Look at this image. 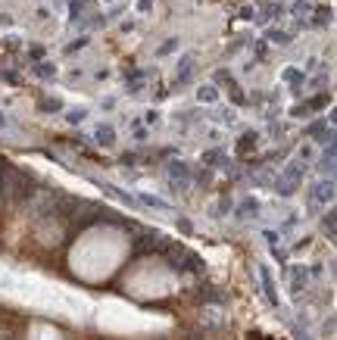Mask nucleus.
<instances>
[{
  "instance_id": "obj_3",
  "label": "nucleus",
  "mask_w": 337,
  "mask_h": 340,
  "mask_svg": "<svg viewBox=\"0 0 337 340\" xmlns=\"http://www.w3.org/2000/svg\"><path fill=\"white\" fill-rule=\"evenodd\" d=\"M297 175H300V172H297V166H290V169H288V178H297ZM281 194H290V188H288V181H284V184H281Z\"/></svg>"
},
{
  "instance_id": "obj_5",
  "label": "nucleus",
  "mask_w": 337,
  "mask_h": 340,
  "mask_svg": "<svg viewBox=\"0 0 337 340\" xmlns=\"http://www.w3.org/2000/svg\"><path fill=\"white\" fill-rule=\"evenodd\" d=\"M175 47H178V41H168V44L159 47V53H168V50H175Z\"/></svg>"
},
{
  "instance_id": "obj_7",
  "label": "nucleus",
  "mask_w": 337,
  "mask_h": 340,
  "mask_svg": "<svg viewBox=\"0 0 337 340\" xmlns=\"http://www.w3.org/2000/svg\"><path fill=\"white\" fill-rule=\"evenodd\" d=\"M81 119H84V113H81V109H75V113H69V122H81Z\"/></svg>"
},
{
  "instance_id": "obj_6",
  "label": "nucleus",
  "mask_w": 337,
  "mask_h": 340,
  "mask_svg": "<svg viewBox=\"0 0 337 340\" xmlns=\"http://www.w3.org/2000/svg\"><path fill=\"white\" fill-rule=\"evenodd\" d=\"M284 78H288V81H300V78H303V75H300V72H293V69H290V72H284Z\"/></svg>"
},
{
  "instance_id": "obj_4",
  "label": "nucleus",
  "mask_w": 337,
  "mask_h": 340,
  "mask_svg": "<svg viewBox=\"0 0 337 340\" xmlns=\"http://www.w3.org/2000/svg\"><path fill=\"white\" fill-rule=\"evenodd\" d=\"M268 38H272V41H278V44H288V35H281V31H272Z\"/></svg>"
},
{
  "instance_id": "obj_10",
  "label": "nucleus",
  "mask_w": 337,
  "mask_h": 340,
  "mask_svg": "<svg viewBox=\"0 0 337 340\" xmlns=\"http://www.w3.org/2000/svg\"><path fill=\"white\" fill-rule=\"evenodd\" d=\"M138 6H141V10H147V6H153V0H141Z\"/></svg>"
},
{
  "instance_id": "obj_1",
  "label": "nucleus",
  "mask_w": 337,
  "mask_h": 340,
  "mask_svg": "<svg viewBox=\"0 0 337 340\" xmlns=\"http://www.w3.org/2000/svg\"><path fill=\"white\" fill-rule=\"evenodd\" d=\"M331 197H334V184L331 181H325V184L315 188V200H331Z\"/></svg>"
},
{
  "instance_id": "obj_2",
  "label": "nucleus",
  "mask_w": 337,
  "mask_h": 340,
  "mask_svg": "<svg viewBox=\"0 0 337 340\" xmlns=\"http://www.w3.org/2000/svg\"><path fill=\"white\" fill-rule=\"evenodd\" d=\"M97 141L100 144H113V128H109V125H100L97 128Z\"/></svg>"
},
{
  "instance_id": "obj_8",
  "label": "nucleus",
  "mask_w": 337,
  "mask_h": 340,
  "mask_svg": "<svg viewBox=\"0 0 337 340\" xmlns=\"http://www.w3.org/2000/svg\"><path fill=\"white\" fill-rule=\"evenodd\" d=\"M38 72H41V75H53L56 69H53V66H38Z\"/></svg>"
},
{
  "instance_id": "obj_9",
  "label": "nucleus",
  "mask_w": 337,
  "mask_h": 340,
  "mask_svg": "<svg viewBox=\"0 0 337 340\" xmlns=\"http://www.w3.org/2000/svg\"><path fill=\"white\" fill-rule=\"evenodd\" d=\"M200 97H203V100H216V91H213V88H206V91H203V94H200Z\"/></svg>"
}]
</instances>
